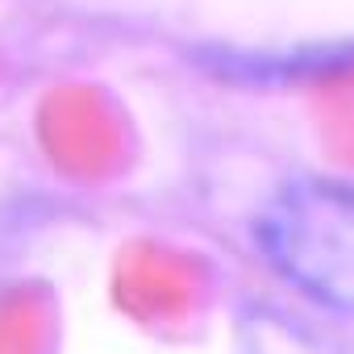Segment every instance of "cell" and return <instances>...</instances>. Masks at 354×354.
<instances>
[{
  "mask_svg": "<svg viewBox=\"0 0 354 354\" xmlns=\"http://www.w3.org/2000/svg\"><path fill=\"white\" fill-rule=\"evenodd\" d=\"M267 259L300 292L354 313V188L329 180L288 184L259 221Z\"/></svg>",
  "mask_w": 354,
  "mask_h": 354,
  "instance_id": "6da1fadb",
  "label": "cell"
}]
</instances>
